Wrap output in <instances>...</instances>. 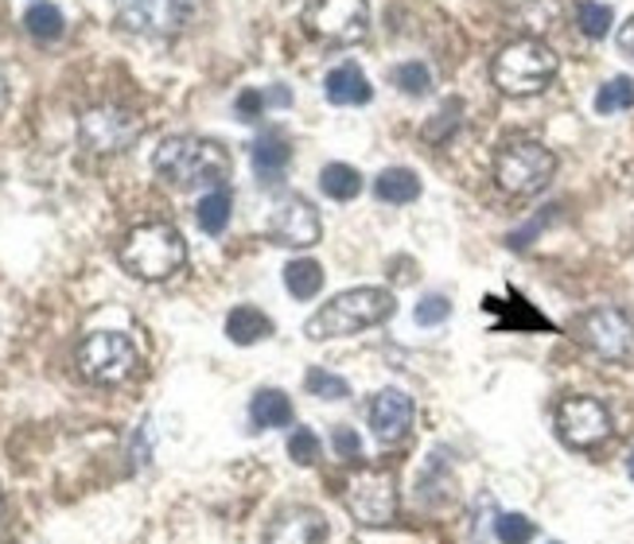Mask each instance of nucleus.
Returning <instances> with one entry per match:
<instances>
[{"label":"nucleus","mask_w":634,"mask_h":544,"mask_svg":"<svg viewBox=\"0 0 634 544\" xmlns=\"http://www.w3.org/2000/svg\"><path fill=\"white\" fill-rule=\"evenodd\" d=\"M152 167H156V176L168 187H176V191H195V187L218 191V187H226V179H230V152H226L218 140L183 132V137L160 140Z\"/></svg>","instance_id":"obj_1"},{"label":"nucleus","mask_w":634,"mask_h":544,"mask_svg":"<svg viewBox=\"0 0 634 544\" xmlns=\"http://www.w3.org/2000/svg\"><path fill=\"white\" fill-rule=\"evenodd\" d=\"M393 312H397V300H393L390 288H346L312 315L304 324V334L312 342L346 339V334H358L366 327H382L385 319H393Z\"/></svg>","instance_id":"obj_2"},{"label":"nucleus","mask_w":634,"mask_h":544,"mask_svg":"<svg viewBox=\"0 0 634 544\" xmlns=\"http://www.w3.org/2000/svg\"><path fill=\"white\" fill-rule=\"evenodd\" d=\"M122 268L137 280H168L176 277L187 261V241L168 222H149L125 238L122 245Z\"/></svg>","instance_id":"obj_3"},{"label":"nucleus","mask_w":634,"mask_h":544,"mask_svg":"<svg viewBox=\"0 0 634 544\" xmlns=\"http://www.w3.org/2000/svg\"><path fill=\"white\" fill-rule=\"evenodd\" d=\"M491 78L510 98H533V93H542L557 78V55H553L542 39L533 36L513 39V43H506L498 51L495 66H491Z\"/></svg>","instance_id":"obj_4"},{"label":"nucleus","mask_w":634,"mask_h":544,"mask_svg":"<svg viewBox=\"0 0 634 544\" xmlns=\"http://www.w3.org/2000/svg\"><path fill=\"white\" fill-rule=\"evenodd\" d=\"M557 172V156L537 140H506L495 156V184L513 199H530L545 191Z\"/></svg>","instance_id":"obj_5"},{"label":"nucleus","mask_w":634,"mask_h":544,"mask_svg":"<svg viewBox=\"0 0 634 544\" xmlns=\"http://www.w3.org/2000/svg\"><path fill=\"white\" fill-rule=\"evenodd\" d=\"M78 374L93 385H122L125 378H132L140 366L137 342L122 331H93L83 339L75 354Z\"/></svg>","instance_id":"obj_6"},{"label":"nucleus","mask_w":634,"mask_h":544,"mask_svg":"<svg viewBox=\"0 0 634 544\" xmlns=\"http://www.w3.org/2000/svg\"><path fill=\"white\" fill-rule=\"evenodd\" d=\"M304 28L327 47L363 43L370 31V4L366 0H312L304 12Z\"/></svg>","instance_id":"obj_7"},{"label":"nucleus","mask_w":634,"mask_h":544,"mask_svg":"<svg viewBox=\"0 0 634 544\" xmlns=\"http://www.w3.org/2000/svg\"><path fill=\"white\" fill-rule=\"evenodd\" d=\"M343 502L358 526L382 529L397 514V479H393V471H363L346 482Z\"/></svg>","instance_id":"obj_8"},{"label":"nucleus","mask_w":634,"mask_h":544,"mask_svg":"<svg viewBox=\"0 0 634 544\" xmlns=\"http://www.w3.org/2000/svg\"><path fill=\"white\" fill-rule=\"evenodd\" d=\"M576 339L607 362H623L634 354V324L623 307H596L576 319Z\"/></svg>","instance_id":"obj_9"},{"label":"nucleus","mask_w":634,"mask_h":544,"mask_svg":"<svg viewBox=\"0 0 634 544\" xmlns=\"http://www.w3.org/2000/svg\"><path fill=\"white\" fill-rule=\"evenodd\" d=\"M265 233H269L272 245H284V250H312L324 238V222H319V211L304 194L292 191L277 199Z\"/></svg>","instance_id":"obj_10"},{"label":"nucleus","mask_w":634,"mask_h":544,"mask_svg":"<svg viewBox=\"0 0 634 544\" xmlns=\"http://www.w3.org/2000/svg\"><path fill=\"white\" fill-rule=\"evenodd\" d=\"M140 137V117L129 110H117V105H98V110H86L78 121V140H83L90 152H125L132 140Z\"/></svg>","instance_id":"obj_11"},{"label":"nucleus","mask_w":634,"mask_h":544,"mask_svg":"<svg viewBox=\"0 0 634 544\" xmlns=\"http://www.w3.org/2000/svg\"><path fill=\"white\" fill-rule=\"evenodd\" d=\"M557 435L569 447L584 452V447H596L611 435V413H607L604 401L596 397H569L560 401L557 408Z\"/></svg>","instance_id":"obj_12"},{"label":"nucleus","mask_w":634,"mask_h":544,"mask_svg":"<svg viewBox=\"0 0 634 544\" xmlns=\"http://www.w3.org/2000/svg\"><path fill=\"white\" fill-rule=\"evenodd\" d=\"M195 16V0H122V20L129 31L140 36H176Z\"/></svg>","instance_id":"obj_13"},{"label":"nucleus","mask_w":634,"mask_h":544,"mask_svg":"<svg viewBox=\"0 0 634 544\" xmlns=\"http://www.w3.org/2000/svg\"><path fill=\"white\" fill-rule=\"evenodd\" d=\"M413 416H417V405H413V397L402 393V389H382L370 401V428L385 447L402 443L413 432Z\"/></svg>","instance_id":"obj_14"},{"label":"nucleus","mask_w":634,"mask_h":544,"mask_svg":"<svg viewBox=\"0 0 634 544\" xmlns=\"http://www.w3.org/2000/svg\"><path fill=\"white\" fill-rule=\"evenodd\" d=\"M327 517L316 506H289L272 517L265 544H324Z\"/></svg>","instance_id":"obj_15"},{"label":"nucleus","mask_w":634,"mask_h":544,"mask_svg":"<svg viewBox=\"0 0 634 544\" xmlns=\"http://www.w3.org/2000/svg\"><path fill=\"white\" fill-rule=\"evenodd\" d=\"M253 172L265 187H277L284 179V167L292 160V144L284 137V129H265L262 137L253 140Z\"/></svg>","instance_id":"obj_16"},{"label":"nucleus","mask_w":634,"mask_h":544,"mask_svg":"<svg viewBox=\"0 0 634 544\" xmlns=\"http://www.w3.org/2000/svg\"><path fill=\"white\" fill-rule=\"evenodd\" d=\"M324 93L331 105H366L373 98V86L363 74V66L343 63V66H335V71H327Z\"/></svg>","instance_id":"obj_17"},{"label":"nucleus","mask_w":634,"mask_h":544,"mask_svg":"<svg viewBox=\"0 0 634 544\" xmlns=\"http://www.w3.org/2000/svg\"><path fill=\"white\" fill-rule=\"evenodd\" d=\"M296 420V408H292V397L284 389H257L250 401V425L257 432L265 428H289Z\"/></svg>","instance_id":"obj_18"},{"label":"nucleus","mask_w":634,"mask_h":544,"mask_svg":"<svg viewBox=\"0 0 634 544\" xmlns=\"http://www.w3.org/2000/svg\"><path fill=\"white\" fill-rule=\"evenodd\" d=\"M226 334H230V342H238V346H253V342H262L272 334V319L262 307L242 304L226 315Z\"/></svg>","instance_id":"obj_19"},{"label":"nucleus","mask_w":634,"mask_h":544,"mask_svg":"<svg viewBox=\"0 0 634 544\" xmlns=\"http://www.w3.org/2000/svg\"><path fill=\"white\" fill-rule=\"evenodd\" d=\"M373 194H378L382 203H393V206L417 203L420 199V176L413 172V167H385L382 176L373 179Z\"/></svg>","instance_id":"obj_20"},{"label":"nucleus","mask_w":634,"mask_h":544,"mask_svg":"<svg viewBox=\"0 0 634 544\" xmlns=\"http://www.w3.org/2000/svg\"><path fill=\"white\" fill-rule=\"evenodd\" d=\"M284 288H289V295H296V300H316L319 292H324V268H319V261L312 257H296L284 265Z\"/></svg>","instance_id":"obj_21"},{"label":"nucleus","mask_w":634,"mask_h":544,"mask_svg":"<svg viewBox=\"0 0 634 544\" xmlns=\"http://www.w3.org/2000/svg\"><path fill=\"white\" fill-rule=\"evenodd\" d=\"M319 187H324L327 199H335V203H351L363 194V176H358L351 164H327L319 172Z\"/></svg>","instance_id":"obj_22"},{"label":"nucleus","mask_w":634,"mask_h":544,"mask_svg":"<svg viewBox=\"0 0 634 544\" xmlns=\"http://www.w3.org/2000/svg\"><path fill=\"white\" fill-rule=\"evenodd\" d=\"M24 28H28V36L39 39V43H51V39L63 36L66 20H63V12H59L55 4L39 0V4H31V9L24 12Z\"/></svg>","instance_id":"obj_23"},{"label":"nucleus","mask_w":634,"mask_h":544,"mask_svg":"<svg viewBox=\"0 0 634 544\" xmlns=\"http://www.w3.org/2000/svg\"><path fill=\"white\" fill-rule=\"evenodd\" d=\"M230 211H233V199L226 187H218V191H206L203 199H199V226H203L206 233H223L226 226H230Z\"/></svg>","instance_id":"obj_24"},{"label":"nucleus","mask_w":634,"mask_h":544,"mask_svg":"<svg viewBox=\"0 0 634 544\" xmlns=\"http://www.w3.org/2000/svg\"><path fill=\"white\" fill-rule=\"evenodd\" d=\"M634 105V78H626V74H616L611 83L599 86L596 93V113H623Z\"/></svg>","instance_id":"obj_25"},{"label":"nucleus","mask_w":634,"mask_h":544,"mask_svg":"<svg viewBox=\"0 0 634 544\" xmlns=\"http://www.w3.org/2000/svg\"><path fill=\"white\" fill-rule=\"evenodd\" d=\"M513 20H518V28H525V31H545V28H553V20H557V4H553V0H518V4H513Z\"/></svg>","instance_id":"obj_26"},{"label":"nucleus","mask_w":634,"mask_h":544,"mask_svg":"<svg viewBox=\"0 0 634 544\" xmlns=\"http://www.w3.org/2000/svg\"><path fill=\"white\" fill-rule=\"evenodd\" d=\"M576 24L588 39H604L611 31V24H616V12L607 9V4H599V0H580Z\"/></svg>","instance_id":"obj_27"},{"label":"nucleus","mask_w":634,"mask_h":544,"mask_svg":"<svg viewBox=\"0 0 634 544\" xmlns=\"http://www.w3.org/2000/svg\"><path fill=\"white\" fill-rule=\"evenodd\" d=\"M304 389H308V397H319V401H346V397H351V385H346L339 374H327L324 366H312L308 369Z\"/></svg>","instance_id":"obj_28"},{"label":"nucleus","mask_w":634,"mask_h":544,"mask_svg":"<svg viewBox=\"0 0 634 544\" xmlns=\"http://www.w3.org/2000/svg\"><path fill=\"white\" fill-rule=\"evenodd\" d=\"M495 536H498V544H530L533 536H537V526H533L525 514H498Z\"/></svg>","instance_id":"obj_29"},{"label":"nucleus","mask_w":634,"mask_h":544,"mask_svg":"<svg viewBox=\"0 0 634 544\" xmlns=\"http://www.w3.org/2000/svg\"><path fill=\"white\" fill-rule=\"evenodd\" d=\"M390 78L397 86H402V93H409V98H424V93L432 90V71L424 63H402V66H393Z\"/></svg>","instance_id":"obj_30"},{"label":"nucleus","mask_w":634,"mask_h":544,"mask_svg":"<svg viewBox=\"0 0 634 544\" xmlns=\"http://www.w3.org/2000/svg\"><path fill=\"white\" fill-rule=\"evenodd\" d=\"M319 435L312 432V428H296V432L289 435V455L292 463H300V467H312V463H319Z\"/></svg>","instance_id":"obj_31"},{"label":"nucleus","mask_w":634,"mask_h":544,"mask_svg":"<svg viewBox=\"0 0 634 544\" xmlns=\"http://www.w3.org/2000/svg\"><path fill=\"white\" fill-rule=\"evenodd\" d=\"M452 315V300L448 295H440V292H432V295H424L417 304V324L420 327H436V324H444Z\"/></svg>","instance_id":"obj_32"},{"label":"nucleus","mask_w":634,"mask_h":544,"mask_svg":"<svg viewBox=\"0 0 634 544\" xmlns=\"http://www.w3.org/2000/svg\"><path fill=\"white\" fill-rule=\"evenodd\" d=\"M331 447H335L343 459H358V455H363V435H358L355 428L339 425L335 432H331Z\"/></svg>","instance_id":"obj_33"},{"label":"nucleus","mask_w":634,"mask_h":544,"mask_svg":"<svg viewBox=\"0 0 634 544\" xmlns=\"http://www.w3.org/2000/svg\"><path fill=\"white\" fill-rule=\"evenodd\" d=\"M265 105H269V102H265L262 90H245L242 98H238V105H233V110H238V117H242V121H257Z\"/></svg>","instance_id":"obj_34"},{"label":"nucleus","mask_w":634,"mask_h":544,"mask_svg":"<svg viewBox=\"0 0 634 544\" xmlns=\"http://www.w3.org/2000/svg\"><path fill=\"white\" fill-rule=\"evenodd\" d=\"M144 425H140V432L132 435V467H144V463H149V440H144Z\"/></svg>","instance_id":"obj_35"},{"label":"nucleus","mask_w":634,"mask_h":544,"mask_svg":"<svg viewBox=\"0 0 634 544\" xmlns=\"http://www.w3.org/2000/svg\"><path fill=\"white\" fill-rule=\"evenodd\" d=\"M619 51H623V55H631V59H634V16L626 20L623 28H619Z\"/></svg>","instance_id":"obj_36"},{"label":"nucleus","mask_w":634,"mask_h":544,"mask_svg":"<svg viewBox=\"0 0 634 544\" xmlns=\"http://www.w3.org/2000/svg\"><path fill=\"white\" fill-rule=\"evenodd\" d=\"M4 105H9V83H4V74H0V113H4Z\"/></svg>","instance_id":"obj_37"},{"label":"nucleus","mask_w":634,"mask_h":544,"mask_svg":"<svg viewBox=\"0 0 634 544\" xmlns=\"http://www.w3.org/2000/svg\"><path fill=\"white\" fill-rule=\"evenodd\" d=\"M626 471H631V479H634V452H631V459H626Z\"/></svg>","instance_id":"obj_38"},{"label":"nucleus","mask_w":634,"mask_h":544,"mask_svg":"<svg viewBox=\"0 0 634 544\" xmlns=\"http://www.w3.org/2000/svg\"><path fill=\"white\" fill-rule=\"evenodd\" d=\"M0 506H4V494H0Z\"/></svg>","instance_id":"obj_39"},{"label":"nucleus","mask_w":634,"mask_h":544,"mask_svg":"<svg viewBox=\"0 0 634 544\" xmlns=\"http://www.w3.org/2000/svg\"><path fill=\"white\" fill-rule=\"evenodd\" d=\"M549 544H560V541H549Z\"/></svg>","instance_id":"obj_40"}]
</instances>
